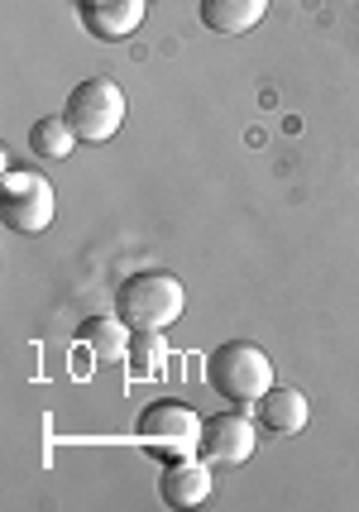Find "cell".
<instances>
[{"label": "cell", "mask_w": 359, "mask_h": 512, "mask_svg": "<svg viewBox=\"0 0 359 512\" xmlns=\"http://www.w3.org/2000/svg\"><path fill=\"white\" fill-rule=\"evenodd\" d=\"M182 307H187V288H182V278L163 273V268L130 273L115 288V316L130 331H163V326H173L182 316Z\"/></svg>", "instance_id": "6da1fadb"}, {"label": "cell", "mask_w": 359, "mask_h": 512, "mask_svg": "<svg viewBox=\"0 0 359 512\" xmlns=\"http://www.w3.org/2000/svg\"><path fill=\"white\" fill-rule=\"evenodd\" d=\"M206 383L230 407H254L273 388V359L254 340H225L206 359Z\"/></svg>", "instance_id": "7a4b0ae2"}, {"label": "cell", "mask_w": 359, "mask_h": 512, "mask_svg": "<svg viewBox=\"0 0 359 512\" xmlns=\"http://www.w3.org/2000/svg\"><path fill=\"white\" fill-rule=\"evenodd\" d=\"M68 125L77 130L82 144H111L120 125H125V91L111 77H87L82 87H72L68 96Z\"/></svg>", "instance_id": "3957f363"}, {"label": "cell", "mask_w": 359, "mask_h": 512, "mask_svg": "<svg viewBox=\"0 0 359 512\" xmlns=\"http://www.w3.org/2000/svg\"><path fill=\"white\" fill-rule=\"evenodd\" d=\"M202 422L206 417H197L182 402H154V407H144L135 436H139V446H149L163 460H173V455H202Z\"/></svg>", "instance_id": "277c9868"}, {"label": "cell", "mask_w": 359, "mask_h": 512, "mask_svg": "<svg viewBox=\"0 0 359 512\" xmlns=\"http://www.w3.org/2000/svg\"><path fill=\"white\" fill-rule=\"evenodd\" d=\"M5 197H0V216L10 230H20V235H44L48 225H53V182L39 178V173H5Z\"/></svg>", "instance_id": "5b68a950"}, {"label": "cell", "mask_w": 359, "mask_h": 512, "mask_svg": "<svg viewBox=\"0 0 359 512\" xmlns=\"http://www.w3.org/2000/svg\"><path fill=\"white\" fill-rule=\"evenodd\" d=\"M254 446H259V431L240 407L202 422V455L211 465H245V460H254Z\"/></svg>", "instance_id": "8992f818"}, {"label": "cell", "mask_w": 359, "mask_h": 512, "mask_svg": "<svg viewBox=\"0 0 359 512\" xmlns=\"http://www.w3.org/2000/svg\"><path fill=\"white\" fill-rule=\"evenodd\" d=\"M158 498L168 508H202L211 498V460L206 455H173L158 469Z\"/></svg>", "instance_id": "52a82bcc"}, {"label": "cell", "mask_w": 359, "mask_h": 512, "mask_svg": "<svg viewBox=\"0 0 359 512\" xmlns=\"http://www.w3.org/2000/svg\"><path fill=\"white\" fill-rule=\"evenodd\" d=\"M144 10H149V0H87L82 5V24H87L91 39L120 44L144 24Z\"/></svg>", "instance_id": "ba28073f"}, {"label": "cell", "mask_w": 359, "mask_h": 512, "mask_svg": "<svg viewBox=\"0 0 359 512\" xmlns=\"http://www.w3.org/2000/svg\"><path fill=\"white\" fill-rule=\"evenodd\" d=\"M254 407H259L254 422H264V431H273V436H297L302 426L312 422V402H307V393H302V388H288V383H273Z\"/></svg>", "instance_id": "9c48e42d"}, {"label": "cell", "mask_w": 359, "mask_h": 512, "mask_svg": "<svg viewBox=\"0 0 359 512\" xmlns=\"http://www.w3.org/2000/svg\"><path fill=\"white\" fill-rule=\"evenodd\" d=\"M269 15V0H202V24L211 34H249Z\"/></svg>", "instance_id": "30bf717a"}, {"label": "cell", "mask_w": 359, "mask_h": 512, "mask_svg": "<svg viewBox=\"0 0 359 512\" xmlns=\"http://www.w3.org/2000/svg\"><path fill=\"white\" fill-rule=\"evenodd\" d=\"M77 340H82L101 364H115V359L130 355V326H125L120 316H87V321L77 326Z\"/></svg>", "instance_id": "8fae6325"}, {"label": "cell", "mask_w": 359, "mask_h": 512, "mask_svg": "<svg viewBox=\"0 0 359 512\" xmlns=\"http://www.w3.org/2000/svg\"><path fill=\"white\" fill-rule=\"evenodd\" d=\"M29 149L39 158H72L77 149V130L68 125V115H44L34 130H29Z\"/></svg>", "instance_id": "7c38bea8"}]
</instances>
